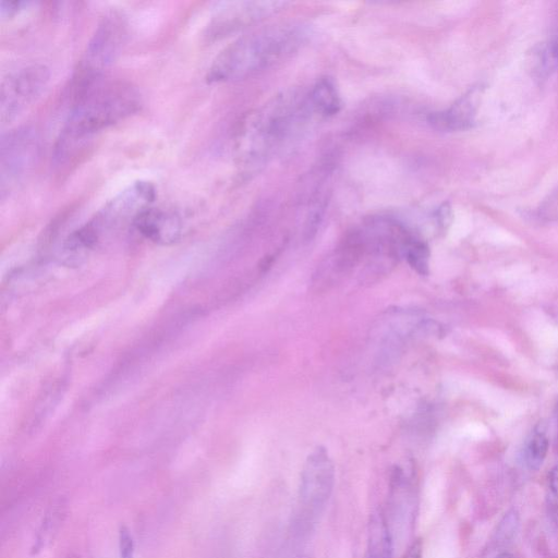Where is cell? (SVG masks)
<instances>
[{
    "mask_svg": "<svg viewBox=\"0 0 558 558\" xmlns=\"http://www.w3.org/2000/svg\"><path fill=\"white\" fill-rule=\"evenodd\" d=\"M519 525V517L515 510L508 511L497 529V538L508 541L513 537Z\"/></svg>",
    "mask_w": 558,
    "mask_h": 558,
    "instance_id": "cell-17",
    "label": "cell"
},
{
    "mask_svg": "<svg viewBox=\"0 0 558 558\" xmlns=\"http://www.w3.org/2000/svg\"><path fill=\"white\" fill-rule=\"evenodd\" d=\"M546 507L550 521L558 525V464L554 465L548 473Z\"/></svg>",
    "mask_w": 558,
    "mask_h": 558,
    "instance_id": "cell-16",
    "label": "cell"
},
{
    "mask_svg": "<svg viewBox=\"0 0 558 558\" xmlns=\"http://www.w3.org/2000/svg\"><path fill=\"white\" fill-rule=\"evenodd\" d=\"M296 25H275L244 35L227 46L209 66L207 83L246 78L293 52L303 41Z\"/></svg>",
    "mask_w": 558,
    "mask_h": 558,
    "instance_id": "cell-3",
    "label": "cell"
},
{
    "mask_svg": "<svg viewBox=\"0 0 558 558\" xmlns=\"http://www.w3.org/2000/svg\"><path fill=\"white\" fill-rule=\"evenodd\" d=\"M403 256L413 270L421 276L429 274V248L427 244L413 236L407 244Z\"/></svg>",
    "mask_w": 558,
    "mask_h": 558,
    "instance_id": "cell-15",
    "label": "cell"
},
{
    "mask_svg": "<svg viewBox=\"0 0 558 558\" xmlns=\"http://www.w3.org/2000/svg\"><path fill=\"white\" fill-rule=\"evenodd\" d=\"M38 142L33 130L17 129L1 140L0 173L2 195L16 185L35 163Z\"/></svg>",
    "mask_w": 558,
    "mask_h": 558,
    "instance_id": "cell-8",
    "label": "cell"
},
{
    "mask_svg": "<svg viewBox=\"0 0 558 558\" xmlns=\"http://www.w3.org/2000/svg\"><path fill=\"white\" fill-rule=\"evenodd\" d=\"M286 1H235L222 7L207 27L209 39L226 37L277 13Z\"/></svg>",
    "mask_w": 558,
    "mask_h": 558,
    "instance_id": "cell-9",
    "label": "cell"
},
{
    "mask_svg": "<svg viewBox=\"0 0 558 558\" xmlns=\"http://www.w3.org/2000/svg\"><path fill=\"white\" fill-rule=\"evenodd\" d=\"M142 106L140 92L124 82H98L80 97L53 147V162L63 167L73 160L98 134L136 113Z\"/></svg>",
    "mask_w": 558,
    "mask_h": 558,
    "instance_id": "cell-1",
    "label": "cell"
},
{
    "mask_svg": "<svg viewBox=\"0 0 558 558\" xmlns=\"http://www.w3.org/2000/svg\"><path fill=\"white\" fill-rule=\"evenodd\" d=\"M133 226L144 238L158 244L175 242L182 231V221L177 213L153 206L144 209Z\"/></svg>",
    "mask_w": 558,
    "mask_h": 558,
    "instance_id": "cell-10",
    "label": "cell"
},
{
    "mask_svg": "<svg viewBox=\"0 0 558 558\" xmlns=\"http://www.w3.org/2000/svg\"><path fill=\"white\" fill-rule=\"evenodd\" d=\"M155 198L156 189L151 182L135 181L105 203L86 225L99 239L105 229L126 221L133 225L135 218L151 206Z\"/></svg>",
    "mask_w": 558,
    "mask_h": 558,
    "instance_id": "cell-6",
    "label": "cell"
},
{
    "mask_svg": "<svg viewBox=\"0 0 558 558\" xmlns=\"http://www.w3.org/2000/svg\"><path fill=\"white\" fill-rule=\"evenodd\" d=\"M392 536L383 510L372 513L368 525L367 546L364 558H391Z\"/></svg>",
    "mask_w": 558,
    "mask_h": 558,
    "instance_id": "cell-12",
    "label": "cell"
},
{
    "mask_svg": "<svg viewBox=\"0 0 558 558\" xmlns=\"http://www.w3.org/2000/svg\"><path fill=\"white\" fill-rule=\"evenodd\" d=\"M478 93L474 89L462 96L446 110L432 112L427 122L439 131H461L472 126L477 107Z\"/></svg>",
    "mask_w": 558,
    "mask_h": 558,
    "instance_id": "cell-11",
    "label": "cell"
},
{
    "mask_svg": "<svg viewBox=\"0 0 558 558\" xmlns=\"http://www.w3.org/2000/svg\"><path fill=\"white\" fill-rule=\"evenodd\" d=\"M31 2L28 1H22V0H15V1H7L1 0L0 1V16L2 19H8L16 15L19 12L24 10L29 5Z\"/></svg>",
    "mask_w": 558,
    "mask_h": 558,
    "instance_id": "cell-19",
    "label": "cell"
},
{
    "mask_svg": "<svg viewBox=\"0 0 558 558\" xmlns=\"http://www.w3.org/2000/svg\"><path fill=\"white\" fill-rule=\"evenodd\" d=\"M50 73L43 64H32L9 75L1 87V121L10 122L45 89Z\"/></svg>",
    "mask_w": 558,
    "mask_h": 558,
    "instance_id": "cell-7",
    "label": "cell"
},
{
    "mask_svg": "<svg viewBox=\"0 0 558 558\" xmlns=\"http://www.w3.org/2000/svg\"><path fill=\"white\" fill-rule=\"evenodd\" d=\"M548 447L549 440L545 430L543 428H535L523 448V460L527 469L536 471L543 465Z\"/></svg>",
    "mask_w": 558,
    "mask_h": 558,
    "instance_id": "cell-14",
    "label": "cell"
},
{
    "mask_svg": "<svg viewBox=\"0 0 558 558\" xmlns=\"http://www.w3.org/2000/svg\"><path fill=\"white\" fill-rule=\"evenodd\" d=\"M423 556V542L416 538L407 549L402 558H422Z\"/></svg>",
    "mask_w": 558,
    "mask_h": 558,
    "instance_id": "cell-20",
    "label": "cell"
},
{
    "mask_svg": "<svg viewBox=\"0 0 558 558\" xmlns=\"http://www.w3.org/2000/svg\"><path fill=\"white\" fill-rule=\"evenodd\" d=\"M335 465L326 448L316 447L306 458L301 471L293 529L303 534L316 524L332 493Z\"/></svg>",
    "mask_w": 558,
    "mask_h": 558,
    "instance_id": "cell-5",
    "label": "cell"
},
{
    "mask_svg": "<svg viewBox=\"0 0 558 558\" xmlns=\"http://www.w3.org/2000/svg\"><path fill=\"white\" fill-rule=\"evenodd\" d=\"M134 541L130 530L126 526H121L119 531V550L121 558L134 557Z\"/></svg>",
    "mask_w": 558,
    "mask_h": 558,
    "instance_id": "cell-18",
    "label": "cell"
},
{
    "mask_svg": "<svg viewBox=\"0 0 558 558\" xmlns=\"http://www.w3.org/2000/svg\"><path fill=\"white\" fill-rule=\"evenodd\" d=\"M496 558H514V557L512 554L504 551V553H500L499 555H497Z\"/></svg>",
    "mask_w": 558,
    "mask_h": 558,
    "instance_id": "cell-22",
    "label": "cell"
},
{
    "mask_svg": "<svg viewBox=\"0 0 558 558\" xmlns=\"http://www.w3.org/2000/svg\"><path fill=\"white\" fill-rule=\"evenodd\" d=\"M549 59L558 64V37L548 49Z\"/></svg>",
    "mask_w": 558,
    "mask_h": 558,
    "instance_id": "cell-21",
    "label": "cell"
},
{
    "mask_svg": "<svg viewBox=\"0 0 558 558\" xmlns=\"http://www.w3.org/2000/svg\"><path fill=\"white\" fill-rule=\"evenodd\" d=\"M126 38L124 17L112 12L101 19L74 71L71 87L74 99L100 82L104 72L118 58Z\"/></svg>",
    "mask_w": 558,
    "mask_h": 558,
    "instance_id": "cell-4",
    "label": "cell"
},
{
    "mask_svg": "<svg viewBox=\"0 0 558 558\" xmlns=\"http://www.w3.org/2000/svg\"><path fill=\"white\" fill-rule=\"evenodd\" d=\"M311 107L317 116L330 117L341 107L340 96L335 82L330 77H322L308 94Z\"/></svg>",
    "mask_w": 558,
    "mask_h": 558,
    "instance_id": "cell-13",
    "label": "cell"
},
{
    "mask_svg": "<svg viewBox=\"0 0 558 558\" xmlns=\"http://www.w3.org/2000/svg\"><path fill=\"white\" fill-rule=\"evenodd\" d=\"M312 113L308 95L303 98L294 94L279 96L248 113L235 132L236 163L243 169L259 165L301 129Z\"/></svg>",
    "mask_w": 558,
    "mask_h": 558,
    "instance_id": "cell-2",
    "label": "cell"
}]
</instances>
